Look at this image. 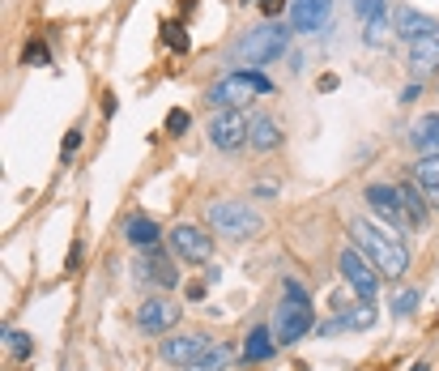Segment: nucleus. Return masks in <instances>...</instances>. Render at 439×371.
<instances>
[{
	"label": "nucleus",
	"instance_id": "25",
	"mask_svg": "<svg viewBox=\"0 0 439 371\" xmlns=\"http://www.w3.org/2000/svg\"><path fill=\"white\" fill-rule=\"evenodd\" d=\"M22 65H26V69H30V65H34V69H39V65H51V51H47L43 39H30V43L22 47Z\"/></svg>",
	"mask_w": 439,
	"mask_h": 371
},
{
	"label": "nucleus",
	"instance_id": "10",
	"mask_svg": "<svg viewBox=\"0 0 439 371\" xmlns=\"http://www.w3.org/2000/svg\"><path fill=\"white\" fill-rule=\"evenodd\" d=\"M133 278L137 282H154L158 290H175L180 286V269L171 264V256L162 252V248H149L145 256L133 260Z\"/></svg>",
	"mask_w": 439,
	"mask_h": 371
},
{
	"label": "nucleus",
	"instance_id": "30",
	"mask_svg": "<svg viewBox=\"0 0 439 371\" xmlns=\"http://www.w3.org/2000/svg\"><path fill=\"white\" fill-rule=\"evenodd\" d=\"M418 307V290H401L397 299H393V316H410Z\"/></svg>",
	"mask_w": 439,
	"mask_h": 371
},
{
	"label": "nucleus",
	"instance_id": "1",
	"mask_svg": "<svg viewBox=\"0 0 439 371\" xmlns=\"http://www.w3.org/2000/svg\"><path fill=\"white\" fill-rule=\"evenodd\" d=\"M350 239H354V248L379 269V278H401V274L410 269L405 243H397L389 231L375 227L371 218H354V222H350Z\"/></svg>",
	"mask_w": 439,
	"mask_h": 371
},
{
	"label": "nucleus",
	"instance_id": "28",
	"mask_svg": "<svg viewBox=\"0 0 439 371\" xmlns=\"http://www.w3.org/2000/svg\"><path fill=\"white\" fill-rule=\"evenodd\" d=\"M192 128V116L184 112V107H175V112H167V137H184Z\"/></svg>",
	"mask_w": 439,
	"mask_h": 371
},
{
	"label": "nucleus",
	"instance_id": "36",
	"mask_svg": "<svg viewBox=\"0 0 439 371\" xmlns=\"http://www.w3.org/2000/svg\"><path fill=\"white\" fill-rule=\"evenodd\" d=\"M316 86H320V94H328V90H337V73H324V77H320Z\"/></svg>",
	"mask_w": 439,
	"mask_h": 371
},
{
	"label": "nucleus",
	"instance_id": "22",
	"mask_svg": "<svg viewBox=\"0 0 439 371\" xmlns=\"http://www.w3.org/2000/svg\"><path fill=\"white\" fill-rule=\"evenodd\" d=\"M354 9L363 18V26H375V22H389V0H354Z\"/></svg>",
	"mask_w": 439,
	"mask_h": 371
},
{
	"label": "nucleus",
	"instance_id": "13",
	"mask_svg": "<svg viewBox=\"0 0 439 371\" xmlns=\"http://www.w3.org/2000/svg\"><path fill=\"white\" fill-rule=\"evenodd\" d=\"M333 18V0H290V30L316 34Z\"/></svg>",
	"mask_w": 439,
	"mask_h": 371
},
{
	"label": "nucleus",
	"instance_id": "37",
	"mask_svg": "<svg viewBox=\"0 0 439 371\" xmlns=\"http://www.w3.org/2000/svg\"><path fill=\"white\" fill-rule=\"evenodd\" d=\"M256 196H278V184H256Z\"/></svg>",
	"mask_w": 439,
	"mask_h": 371
},
{
	"label": "nucleus",
	"instance_id": "6",
	"mask_svg": "<svg viewBox=\"0 0 439 371\" xmlns=\"http://www.w3.org/2000/svg\"><path fill=\"white\" fill-rule=\"evenodd\" d=\"M337 264H342V278H346V286L354 290V299L375 303V295H379V269H375V264H371L358 248H342Z\"/></svg>",
	"mask_w": 439,
	"mask_h": 371
},
{
	"label": "nucleus",
	"instance_id": "9",
	"mask_svg": "<svg viewBox=\"0 0 439 371\" xmlns=\"http://www.w3.org/2000/svg\"><path fill=\"white\" fill-rule=\"evenodd\" d=\"M180 316H184V307H180L175 299H167V295H154V299H145V303L137 307V329H141V333H154V337H162L167 329H175V325H180Z\"/></svg>",
	"mask_w": 439,
	"mask_h": 371
},
{
	"label": "nucleus",
	"instance_id": "29",
	"mask_svg": "<svg viewBox=\"0 0 439 371\" xmlns=\"http://www.w3.org/2000/svg\"><path fill=\"white\" fill-rule=\"evenodd\" d=\"M81 141H86V133H81V128H69V137H65V145H60V163H73V154L81 149Z\"/></svg>",
	"mask_w": 439,
	"mask_h": 371
},
{
	"label": "nucleus",
	"instance_id": "11",
	"mask_svg": "<svg viewBox=\"0 0 439 371\" xmlns=\"http://www.w3.org/2000/svg\"><path fill=\"white\" fill-rule=\"evenodd\" d=\"M171 248H175L188 264H205V260L213 256V235H205V231L192 227V222H180V227L171 231Z\"/></svg>",
	"mask_w": 439,
	"mask_h": 371
},
{
	"label": "nucleus",
	"instance_id": "18",
	"mask_svg": "<svg viewBox=\"0 0 439 371\" xmlns=\"http://www.w3.org/2000/svg\"><path fill=\"white\" fill-rule=\"evenodd\" d=\"M397 192H401V214H405V222H410L414 231H422V227H426V218H431V205H426L422 188H418L414 180H405Z\"/></svg>",
	"mask_w": 439,
	"mask_h": 371
},
{
	"label": "nucleus",
	"instance_id": "19",
	"mask_svg": "<svg viewBox=\"0 0 439 371\" xmlns=\"http://www.w3.org/2000/svg\"><path fill=\"white\" fill-rule=\"evenodd\" d=\"M124 239H128L133 248L149 252V248H158V239H162V227H158L154 218H145V214H133V218L124 222Z\"/></svg>",
	"mask_w": 439,
	"mask_h": 371
},
{
	"label": "nucleus",
	"instance_id": "20",
	"mask_svg": "<svg viewBox=\"0 0 439 371\" xmlns=\"http://www.w3.org/2000/svg\"><path fill=\"white\" fill-rule=\"evenodd\" d=\"M282 141H286V133H282V124L273 120V116H256V120H252V141H248V145H252L256 154L278 149Z\"/></svg>",
	"mask_w": 439,
	"mask_h": 371
},
{
	"label": "nucleus",
	"instance_id": "23",
	"mask_svg": "<svg viewBox=\"0 0 439 371\" xmlns=\"http://www.w3.org/2000/svg\"><path fill=\"white\" fill-rule=\"evenodd\" d=\"M162 43H167L175 56H184V51L192 47L188 43V30H184V22H162Z\"/></svg>",
	"mask_w": 439,
	"mask_h": 371
},
{
	"label": "nucleus",
	"instance_id": "38",
	"mask_svg": "<svg viewBox=\"0 0 439 371\" xmlns=\"http://www.w3.org/2000/svg\"><path fill=\"white\" fill-rule=\"evenodd\" d=\"M410 371H431V363H414V367H410Z\"/></svg>",
	"mask_w": 439,
	"mask_h": 371
},
{
	"label": "nucleus",
	"instance_id": "35",
	"mask_svg": "<svg viewBox=\"0 0 439 371\" xmlns=\"http://www.w3.org/2000/svg\"><path fill=\"white\" fill-rule=\"evenodd\" d=\"M418 94H422V81H410V86H405V90H401V102H414V98H418Z\"/></svg>",
	"mask_w": 439,
	"mask_h": 371
},
{
	"label": "nucleus",
	"instance_id": "16",
	"mask_svg": "<svg viewBox=\"0 0 439 371\" xmlns=\"http://www.w3.org/2000/svg\"><path fill=\"white\" fill-rule=\"evenodd\" d=\"M410 73H414V81H422V77L439 73V34L410 43Z\"/></svg>",
	"mask_w": 439,
	"mask_h": 371
},
{
	"label": "nucleus",
	"instance_id": "3",
	"mask_svg": "<svg viewBox=\"0 0 439 371\" xmlns=\"http://www.w3.org/2000/svg\"><path fill=\"white\" fill-rule=\"evenodd\" d=\"M205 218H209V227L222 235V239H231V243H248V239H256L260 235V214L252 205H243V201H231V196H222V201H209V209H205Z\"/></svg>",
	"mask_w": 439,
	"mask_h": 371
},
{
	"label": "nucleus",
	"instance_id": "32",
	"mask_svg": "<svg viewBox=\"0 0 439 371\" xmlns=\"http://www.w3.org/2000/svg\"><path fill=\"white\" fill-rule=\"evenodd\" d=\"M81 256H86V248H81V239H73V248H69V264H65L69 274H77V269H81Z\"/></svg>",
	"mask_w": 439,
	"mask_h": 371
},
{
	"label": "nucleus",
	"instance_id": "21",
	"mask_svg": "<svg viewBox=\"0 0 439 371\" xmlns=\"http://www.w3.org/2000/svg\"><path fill=\"white\" fill-rule=\"evenodd\" d=\"M414 184L422 188L426 205L439 209V154L435 158H418V163H414Z\"/></svg>",
	"mask_w": 439,
	"mask_h": 371
},
{
	"label": "nucleus",
	"instance_id": "33",
	"mask_svg": "<svg viewBox=\"0 0 439 371\" xmlns=\"http://www.w3.org/2000/svg\"><path fill=\"white\" fill-rule=\"evenodd\" d=\"M184 295H188V303H205V295H209V290H205V282H188V286H184Z\"/></svg>",
	"mask_w": 439,
	"mask_h": 371
},
{
	"label": "nucleus",
	"instance_id": "2",
	"mask_svg": "<svg viewBox=\"0 0 439 371\" xmlns=\"http://www.w3.org/2000/svg\"><path fill=\"white\" fill-rule=\"evenodd\" d=\"M311 329H316L311 299H307V290H303L295 278H286V299L278 303V311H273V333H278L282 346H295V342L307 337Z\"/></svg>",
	"mask_w": 439,
	"mask_h": 371
},
{
	"label": "nucleus",
	"instance_id": "31",
	"mask_svg": "<svg viewBox=\"0 0 439 371\" xmlns=\"http://www.w3.org/2000/svg\"><path fill=\"white\" fill-rule=\"evenodd\" d=\"M328 311H333V316H350V311H354L350 295H346V290H333V295H328Z\"/></svg>",
	"mask_w": 439,
	"mask_h": 371
},
{
	"label": "nucleus",
	"instance_id": "15",
	"mask_svg": "<svg viewBox=\"0 0 439 371\" xmlns=\"http://www.w3.org/2000/svg\"><path fill=\"white\" fill-rule=\"evenodd\" d=\"M278 346H282V342H278V333H273L269 325H256V329L243 337L239 358H243V363H269L273 354H278Z\"/></svg>",
	"mask_w": 439,
	"mask_h": 371
},
{
	"label": "nucleus",
	"instance_id": "4",
	"mask_svg": "<svg viewBox=\"0 0 439 371\" xmlns=\"http://www.w3.org/2000/svg\"><path fill=\"white\" fill-rule=\"evenodd\" d=\"M290 51V30L286 26H278V22H264V26H256V30H248L239 43H235V51L231 56L239 60V65H273L278 56H286Z\"/></svg>",
	"mask_w": 439,
	"mask_h": 371
},
{
	"label": "nucleus",
	"instance_id": "24",
	"mask_svg": "<svg viewBox=\"0 0 439 371\" xmlns=\"http://www.w3.org/2000/svg\"><path fill=\"white\" fill-rule=\"evenodd\" d=\"M231 354H235L231 346H213V350H209V354H205V358H201L196 367H188V371H227Z\"/></svg>",
	"mask_w": 439,
	"mask_h": 371
},
{
	"label": "nucleus",
	"instance_id": "14",
	"mask_svg": "<svg viewBox=\"0 0 439 371\" xmlns=\"http://www.w3.org/2000/svg\"><path fill=\"white\" fill-rule=\"evenodd\" d=\"M367 205L375 209V214L389 222V227H397V231H405L410 222H405V214H401V192L393 188V184H367Z\"/></svg>",
	"mask_w": 439,
	"mask_h": 371
},
{
	"label": "nucleus",
	"instance_id": "39",
	"mask_svg": "<svg viewBox=\"0 0 439 371\" xmlns=\"http://www.w3.org/2000/svg\"><path fill=\"white\" fill-rule=\"evenodd\" d=\"M239 5H252V0H239Z\"/></svg>",
	"mask_w": 439,
	"mask_h": 371
},
{
	"label": "nucleus",
	"instance_id": "26",
	"mask_svg": "<svg viewBox=\"0 0 439 371\" xmlns=\"http://www.w3.org/2000/svg\"><path fill=\"white\" fill-rule=\"evenodd\" d=\"M5 346L13 350V358H30V354H34V337L22 333V329H9V333H5Z\"/></svg>",
	"mask_w": 439,
	"mask_h": 371
},
{
	"label": "nucleus",
	"instance_id": "34",
	"mask_svg": "<svg viewBox=\"0 0 439 371\" xmlns=\"http://www.w3.org/2000/svg\"><path fill=\"white\" fill-rule=\"evenodd\" d=\"M282 9H286V0H260V13H264L269 22H273V18H278Z\"/></svg>",
	"mask_w": 439,
	"mask_h": 371
},
{
	"label": "nucleus",
	"instance_id": "5",
	"mask_svg": "<svg viewBox=\"0 0 439 371\" xmlns=\"http://www.w3.org/2000/svg\"><path fill=\"white\" fill-rule=\"evenodd\" d=\"M278 86H273L264 73H256V69H235V73H227L222 81H213L209 86V102L213 107H243V102H252V98H264V94H273Z\"/></svg>",
	"mask_w": 439,
	"mask_h": 371
},
{
	"label": "nucleus",
	"instance_id": "27",
	"mask_svg": "<svg viewBox=\"0 0 439 371\" xmlns=\"http://www.w3.org/2000/svg\"><path fill=\"white\" fill-rule=\"evenodd\" d=\"M346 325H350V329H375V307H371V303H358V307L346 316Z\"/></svg>",
	"mask_w": 439,
	"mask_h": 371
},
{
	"label": "nucleus",
	"instance_id": "7",
	"mask_svg": "<svg viewBox=\"0 0 439 371\" xmlns=\"http://www.w3.org/2000/svg\"><path fill=\"white\" fill-rule=\"evenodd\" d=\"M209 141L213 149H222V154H235L252 141V120L239 112V107H227V112H217L209 120Z\"/></svg>",
	"mask_w": 439,
	"mask_h": 371
},
{
	"label": "nucleus",
	"instance_id": "12",
	"mask_svg": "<svg viewBox=\"0 0 439 371\" xmlns=\"http://www.w3.org/2000/svg\"><path fill=\"white\" fill-rule=\"evenodd\" d=\"M393 34L405 39V43H418V39H431L439 34V22L422 9H410V5H397L393 9Z\"/></svg>",
	"mask_w": 439,
	"mask_h": 371
},
{
	"label": "nucleus",
	"instance_id": "8",
	"mask_svg": "<svg viewBox=\"0 0 439 371\" xmlns=\"http://www.w3.org/2000/svg\"><path fill=\"white\" fill-rule=\"evenodd\" d=\"M213 350V342L205 337V333H171V337H162V346H158V354L167 358L171 367H196L205 354Z\"/></svg>",
	"mask_w": 439,
	"mask_h": 371
},
{
	"label": "nucleus",
	"instance_id": "17",
	"mask_svg": "<svg viewBox=\"0 0 439 371\" xmlns=\"http://www.w3.org/2000/svg\"><path fill=\"white\" fill-rule=\"evenodd\" d=\"M410 149L422 154V158H435V154H439V112L414 120V128H410Z\"/></svg>",
	"mask_w": 439,
	"mask_h": 371
}]
</instances>
